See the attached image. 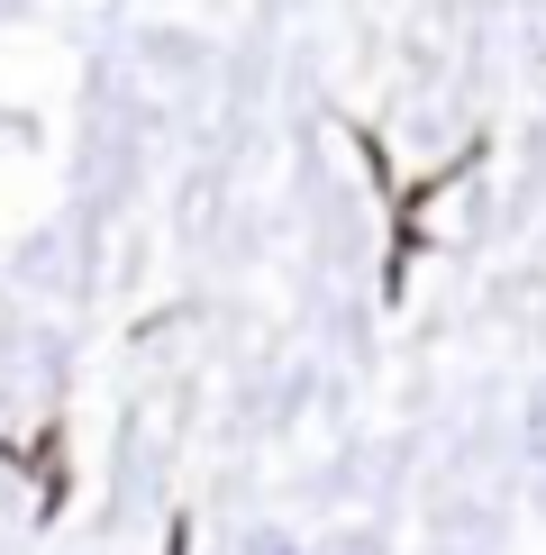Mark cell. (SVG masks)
I'll use <instances>...</instances> for the list:
<instances>
[{
    "label": "cell",
    "instance_id": "cell-1",
    "mask_svg": "<svg viewBox=\"0 0 546 555\" xmlns=\"http://www.w3.org/2000/svg\"><path fill=\"white\" fill-rule=\"evenodd\" d=\"M529 455H537V465H546V383L529 391Z\"/></svg>",
    "mask_w": 546,
    "mask_h": 555
}]
</instances>
